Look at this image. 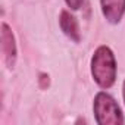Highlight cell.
Masks as SVG:
<instances>
[{
	"instance_id": "6da1fadb",
	"label": "cell",
	"mask_w": 125,
	"mask_h": 125,
	"mask_svg": "<svg viewBox=\"0 0 125 125\" xmlns=\"http://www.w3.org/2000/svg\"><path fill=\"white\" fill-rule=\"evenodd\" d=\"M91 75L96 84L107 90L116 81V60L113 52L107 46H100L96 49L91 57Z\"/></svg>"
},
{
	"instance_id": "7a4b0ae2",
	"label": "cell",
	"mask_w": 125,
	"mask_h": 125,
	"mask_svg": "<svg viewBox=\"0 0 125 125\" xmlns=\"http://www.w3.org/2000/svg\"><path fill=\"white\" fill-rule=\"evenodd\" d=\"M94 119L99 125H121L124 124V115L116 100L106 91H99L93 103Z\"/></svg>"
},
{
	"instance_id": "3957f363",
	"label": "cell",
	"mask_w": 125,
	"mask_h": 125,
	"mask_svg": "<svg viewBox=\"0 0 125 125\" xmlns=\"http://www.w3.org/2000/svg\"><path fill=\"white\" fill-rule=\"evenodd\" d=\"M2 52L5 56V62L8 68H13L16 62V43L12 30L8 24H2Z\"/></svg>"
},
{
	"instance_id": "277c9868",
	"label": "cell",
	"mask_w": 125,
	"mask_h": 125,
	"mask_svg": "<svg viewBox=\"0 0 125 125\" xmlns=\"http://www.w3.org/2000/svg\"><path fill=\"white\" fill-rule=\"evenodd\" d=\"M102 13L110 24L121 22L125 13V0H100Z\"/></svg>"
},
{
	"instance_id": "5b68a950",
	"label": "cell",
	"mask_w": 125,
	"mask_h": 125,
	"mask_svg": "<svg viewBox=\"0 0 125 125\" xmlns=\"http://www.w3.org/2000/svg\"><path fill=\"white\" fill-rule=\"evenodd\" d=\"M59 25L60 30L63 31V34L72 40L74 43H80L81 41V32H80V25L75 19L74 15H71V12L68 10H62L59 15Z\"/></svg>"
},
{
	"instance_id": "8992f818",
	"label": "cell",
	"mask_w": 125,
	"mask_h": 125,
	"mask_svg": "<svg viewBox=\"0 0 125 125\" xmlns=\"http://www.w3.org/2000/svg\"><path fill=\"white\" fill-rule=\"evenodd\" d=\"M38 84H40V87L43 88V90H46L47 87H49V84H50V80H49V75L47 74H40L38 75Z\"/></svg>"
},
{
	"instance_id": "52a82bcc",
	"label": "cell",
	"mask_w": 125,
	"mask_h": 125,
	"mask_svg": "<svg viewBox=\"0 0 125 125\" xmlns=\"http://www.w3.org/2000/svg\"><path fill=\"white\" fill-rule=\"evenodd\" d=\"M65 2H66L68 8H71L72 10H78V9L83 6L84 0H65Z\"/></svg>"
},
{
	"instance_id": "ba28073f",
	"label": "cell",
	"mask_w": 125,
	"mask_h": 125,
	"mask_svg": "<svg viewBox=\"0 0 125 125\" xmlns=\"http://www.w3.org/2000/svg\"><path fill=\"white\" fill-rule=\"evenodd\" d=\"M122 96H124V102H125V81H124V85H122Z\"/></svg>"
}]
</instances>
